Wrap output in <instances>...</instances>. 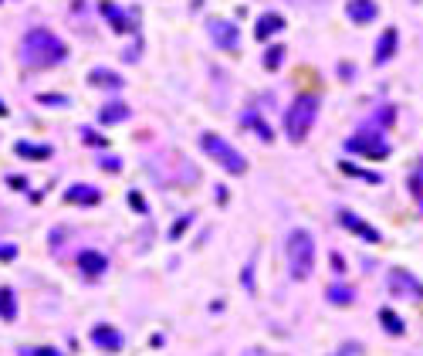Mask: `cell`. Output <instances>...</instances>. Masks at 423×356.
Returning <instances> with one entry per match:
<instances>
[{"label": "cell", "mask_w": 423, "mask_h": 356, "mask_svg": "<svg viewBox=\"0 0 423 356\" xmlns=\"http://www.w3.org/2000/svg\"><path fill=\"white\" fill-rule=\"evenodd\" d=\"M386 285H390V295H396V299H410V302H420L423 299V285L410 272H403V268H393Z\"/></svg>", "instance_id": "5b68a950"}, {"label": "cell", "mask_w": 423, "mask_h": 356, "mask_svg": "<svg viewBox=\"0 0 423 356\" xmlns=\"http://www.w3.org/2000/svg\"><path fill=\"white\" fill-rule=\"evenodd\" d=\"M315 116H318V99L315 95H298L291 109H288L285 116V133L291 143H302L308 133H312V126H315Z\"/></svg>", "instance_id": "7a4b0ae2"}, {"label": "cell", "mask_w": 423, "mask_h": 356, "mask_svg": "<svg viewBox=\"0 0 423 356\" xmlns=\"http://www.w3.org/2000/svg\"><path fill=\"white\" fill-rule=\"evenodd\" d=\"M379 323H383V329H386L390 336H403V333H407L403 319H400L393 309H379Z\"/></svg>", "instance_id": "9a60e30c"}, {"label": "cell", "mask_w": 423, "mask_h": 356, "mask_svg": "<svg viewBox=\"0 0 423 356\" xmlns=\"http://www.w3.org/2000/svg\"><path fill=\"white\" fill-rule=\"evenodd\" d=\"M329 299H332V302H339V306H349V302H352V289H342V285H339V289H329Z\"/></svg>", "instance_id": "44dd1931"}, {"label": "cell", "mask_w": 423, "mask_h": 356, "mask_svg": "<svg viewBox=\"0 0 423 356\" xmlns=\"http://www.w3.org/2000/svg\"><path fill=\"white\" fill-rule=\"evenodd\" d=\"M17 316V302H14V292L11 289H0V319H14Z\"/></svg>", "instance_id": "ffe728a7"}, {"label": "cell", "mask_w": 423, "mask_h": 356, "mask_svg": "<svg viewBox=\"0 0 423 356\" xmlns=\"http://www.w3.org/2000/svg\"><path fill=\"white\" fill-rule=\"evenodd\" d=\"M339 224H342L346 231H352V234H359V238H366L369 245H379V231H376V228H369L366 221H359V217L352 214V211H339Z\"/></svg>", "instance_id": "52a82bcc"}, {"label": "cell", "mask_w": 423, "mask_h": 356, "mask_svg": "<svg viewBox=\"0 0 423 356\" xmlns=\"http://www.w3.org/2000/svg\"><path fill=\"white\" fill-rule=\"evenodd\" d=\"M78 268H81L85 275H102L108 268V262H106V255H98V251H81V255H78Z\"/></svg>", "instance_id": "7c38bea8"}, {"label": "cell", "mask_w": 423, "mask_h": 356, "mask_svg": "<svg viewBox=\"0 0 423 356\" xmlns=\"http://www.w3.org/2000/svg\"><path fill=\"white\" fill-rule=\"evenodd\" d=\"M210 34H213V41H217L220 48H227V51H237V45H241L237 28H234V24H227V21H213Z\"/></svg>", "instance_id": "9c48e42d"}, {"label": "cell", "mask_w": 423, "mask_h": 356, "mask_svg": "<svg viewBox=\"0 0 423 356\" xmlns=\"http://www.w3.org/2000/svg\"><path fill=\"white\" fill-rule=\"evenodd\" d=\"M200 146H203V153L210 156V160H217V167H224L227 173H234V177L247 173V160H244L227 140L213 136V133H203V136H200Z\"/></svg>", "instance_id": "277c9868"}, {"label": "cell", "mask_w": 423, "mask_h": 356, "mask_svg": "<svg viewBox=\"0 0 423 356\" xmlns=\"http://www.w3.org/2000/svg\"><path fill=\"white\" fill-rule=\"evenodd\" d=\"M14 150L17 156H28V160H47L51 156V146H34V143H17Z\"/></svg>", "instance_id": "d6986e66"}, {"label": "cell", "mask_w": 423, "mask_h": 356, "mask_svg": "<svg viewBox=\"0 0 423 356\" xmlns=\"http://www.w3.org/2000/svg\"><path fill=\"white\" fill-rule=\"evenodd\" d=\"M98 119H102L106 126L122 123V119H129V106H122V102H112V106H106L102 112H98Z\"/></svg>", "instance_id": "e0dca14e"}, {"label": "cell", "mask_w": 423, "mask_h": 356, "mask_svg": "<svg viewBox=\"0 0 423 356\" xmlns=\"http://www.w3.org/2000/svg\"><path fill=\"white\" fill-rule=\"evenodd\" d=\"M285 28V21H281V14H264L261 21H257V28H254V38L257 41H268L271 34H278Z\"/></svg>", "instance_id": "5bb4252c"}, {"label": "cell", "mask_w": 423, "mask_h": 356, "mask_svg": "<svg viewBox=\"0 0 423 356\" xmlns=\"http://www.w3.org/2000/svg\"><path fill=\"white\" fill-rule=\"evenodd\" d=\"M64 201L68 204H85V207H91V204L102 201V194L95 190V187H85V184H75L68 194H64Z\"/></svg>", "instance_id": "4fadbf2b"}, {"label": "cell", "mask_w": 423, "mask_h": 356, "mask_svg": "<svg viewBox=\"0 0 423 356\" xmlns=\"http://www.w3.org/2000/svg\"><path fill=\"white\" fill-rule=\"evenodd\" d=\"M396 41H400L396 28H386V31H383V38H379V45H376V55H373V62H376V65H386V62H390V58L396 55Z\"/></svg>", "instance_id": "8fae6325"}, {"label": "cell", "mask_w": 423, "mask_h": 356, "mask_svg": "<svg viewBox=\"0 0 423 356\" xmlns=\"http://www.w3.org/2000/svg\"><path fill=\"white\" fill-rule=\"evenodd\" d=\"M342 170H346V173H352V177H363V180H369V184H379V177H376V173L359 170V167H352V163H342Z\"/></svg>", "instance_id": "7402d4cb"}, {"label": "cell", "mask_w": 423, "mask_h": 356, "mask_svg": "<svg viewBox=\"0 0 423 356\" xmlns=\"http://www.w3.org/2000/svg\"><path fill=\"white\" fill-rule=\"evenodd\" d=\"M288 268H291V279L305 282L315 268V241L308 231H291L288 238Z\"/></svg>", "instance_id": "3957f363"}, {"label": "cell", "mask_w": 423, "mask_h": 356, "mask_svg": "<svg viewBox=\"0 0 423 356\" xmlns=\"http://www.w3.org/2000/svg\"><path fill=\"white\" fill-rule=\"evenodd\" d=\"M91 343L102 346V350H108V353H119L122 350V333L119 329H112V326H95V329H91Z\"/></svg>", "instance_id": "30bf717a"}, {"label": "cell", "mask_w": 423, "mask_h": 356, "mask_svg": "<svg viewBox=\"0 0 423 356\" xmlns=\"http://www.w3.org/2000/svg\"><path fill=\"white\" fill-rule=\"evenodd\" d=\"M346 146L352 150V153L369 156V160H383V156L390 153V146H386L383 136H376V133H359V136H352Z\"/></svg>", "instance_id": "8992f818"}, {"label": "cell", "mask_w": 423, "mask_h": 356, "mask_svg": "<svg viewBox=\"0 0 423 356\" xmlns=\"http://www.w3.org/2000/svg\"><path fill=\"white\" fill-rule=\"evenodd\" d=\"M89 82L91 85H98V89H119L122 85V78L115 75V72H106V68H95L89 75Z\"/></svg>", "instance_id": "2e32d148"}, {"label": "cell", "mask_w": 423, "mask_h": 356, "mask_svg": "<svg viewBox=\"0 0 423 356\" xmlns=\"http://www.w3.org/2000/svg\"><path fill=\"white\" fill-rule=\"evenodd\" d=\"M102 14L108 17V21H112V24H115V31H132V21H129V17L122 14V11H115V7H112V4H102Z\"/></svg>", "instance_id": "ac0fdd59"}, {"label": "cell", "mask_w": 423, "mask_h": 356, "mask_svg": "<svg viewBox=\"0 0 423 356\" xmlns=\"http://www.w3.org/2000/svg\"><path fill=\"white\" fill-rule=\"evenodd\" d=\"M4 112H7V109H4V102H0V116H4Z\"/></svg>", "instance_id": "484cf974"}, {"label": "cell", "mask_w": 423, "mask_h": 356, "mask_svg": "<svg viewBox=\"0 0 423 356\" xmlns=\"http://www.w3.org/2000/svg\"><path fill=\"white\" fill-rule=\"evenodd\" d=\"M346 14H349L352 24H373V21L379 17V7L373 4V0H349Z\"/></svg>", "instance_id": "ba28073f"}, {"label": "cell", "mask_w": 423, "mask_h": 356, "mask_svg": "<svg viewBox=\"0 0 423 356\" xmlns=\"http://www.w3.org/2000/svg\"><path fill=\"white\" fill-rule=\"evenodd\" d=\"M21 51H24V62H28L30 68H51V65L64 62V55H68L64 41L55 38L51 31H45V28H34L30 34H24Z\"/></svg>", "instance_id": "6da1fadb"}, {"label": "cell", "mask_w": 423, "mask_h": 356, "mask_svg": "<svg viewBox=\"0 0 423 356\" xmlns=\"http://www.w3.org/2000/svg\"><path fill=\"white\" fill-rule=\"evenodd\" d=\"M81 136H85V143H91V146H106V140H102L98 133H91V129H85Z\"/></svg>", "instance_id": "cb8c5ba5"}, {"label": "cell", "mask_w": 423, "mask_h": 356, "mask_svg": "<svg viewBox=\"0 0 423 356\" xmlns=\"http://www.w3.org/2000/svg\"><path fill=\"white\" fill-rule=\"evenodd\" d=\"M0 258H4V262L17 258V248H14V245H4V248H0Z\"/></svg>", "instance_id": "d4e9b609"}, {"label": "cell", "mask_w": 423, "mask_h": 356, "mask_svg": "<svg viewBox=\"0 0 423 356\" xmlns=\"http://www.w3.org/2000/svg\"><path fill=\"white\" fill-rule=\"evenodd\" d=\"M281 58H285V48H271V51H268V58H264V68H278V65H281Z\"/></svg>", "instance_id": "603a6c76"}]
</instances>
